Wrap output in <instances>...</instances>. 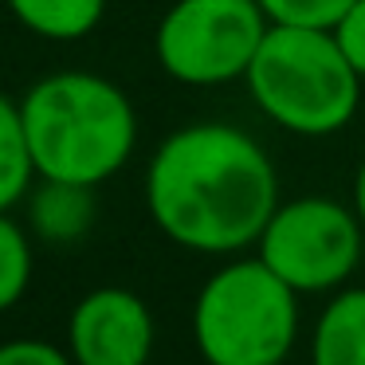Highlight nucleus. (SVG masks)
I'll return each mask as SVG.
<instances>
[{"label":"nucleus","mask_w":365,"mask_h":365,"mask_svg":"<svg viewBox=\"0 0 365 365\" xmlns=\"http://www.w3.org/2000/svg\"><path fill=\"white\" fill-rule=\"evenodd\" d=\"M334 36H338L346 59L354 63V71L365 79V0H357L354 9L334 24Z\"/></svg>","instance_id":"14"},{"label":"nucleus","mask_w":365,"mask_h":365,"mask_svg":"<svg viewBox=\"0 0 365 365\" xmlns=\"http://www.w3.org/2000/svg\"><path fill=\"white\" fill-rule=\"evenodd\" d=\"M12 16L43 40H79L95 32L106 0H9Z\"/></svg>","instance_id":"9"},{"label":"nucleus","mask_w":365,"mask_h":365,"mask_svg":"<svg viewBox=\"0 0 365 365\" xmlns=\"http://www.w3.org/2000/svg\"><path fill=\"white\" fill-rule=\"evenodd\" d=\"M197 346L208 365H279L294 341V287L263 259L216 271L197 299Z\"/></svg>","instance_id":"4"},{"label":"nucleus","mask_w":365,"mask_h":365,"mask_svg":"<svg viewBox=\"0 0 365 365\" xmlns=\"http://www.w3.org/2000/svg\"><path fill=\"white\" fill-rule=\"evenodd\" d=\"M244 83L271 122L307 138L341 130L361 103V75L330 28L271 24Z\"/></svg>","instance_id":"3"},{"label":"nucleus","mask_w":365,"mask_h":365,"mask_svg":"<svg viewBox=\"0 0 365 365\" xmlns=\"http://www.w3.org/2000/svg\"><path fill=\"white\" fill-rule=\"evenodd\" d=\"M28 275H32V252H28V240L9 216L0 212V310H9L12 302L24 294Z\"/></svg>","instance_id":"12"},{"label":"nucleus","mask_w":365,"mask_h":365,"mask_svg":"<svg viewBox=\"0 0 365 365\" xmlns=\"http://www.w3.org/2000/svg\"><path fill=\"white\" fill-rule=\"evenodd\" d=\"M150 346L153 322L138 294L106 287L75 307L71 349L79 365H145Z\"/></svg>","instance_id":"7"},{"label":"nucleus","mask_w":365,"mask_h":365,"mask_svg":"<svg viewBox=\"0 0 365 365\" xmlns=\"http://www.w3.org/2000/svg\"><path fill=\"white\" fill-rule=\"evenodd\" d=\"M271 24H294V28H330L354 9L357 0H259Z\"/></svg>","instance_id":"13"},{"label":"nucleus","mask_w":365,"mask_h":365,"mask_svg":"<svg viewBox=\"0 0 365 365\" xmlns=\"http://www.w3.org/2000/svg\"><path fill=\"white\" fill-rule=\"evenodd\" d=\"M314 365H365V291H346L314 330Z\"/></svg>","instance_id":"8"},{"label":"nucleus","mask_w":365,"mask_h":365,"mask_svg":"<svg viewBox=\"0 0 365 365\" xmlns=\"http://www.w3.org/2000/svg\"><path fill=\"white\" fill-rule=\"evenodd\" d=\"M145 200L169 240L220 255L263 236L279 208V181L244 130L200 122L161 142L145 173Z\"/></svg>","instance_id":"1"},{"label":"nucleus","mask_w":365,"mask_h":365,"mask_svg":"<svg viewBox=\"0 0 365 365\" xmlns=\"http://www.w3.org/2000/svg\"><path fill=\"white\" fill-rule=\"evenodd\" d=\"M91 224V189L83 185L48 181V189L36 197V228L48 240H75Z\"/></svg>","instance_id":"11"},{"label":"nucleus","mask_w":365,"mask_h":365,"mask_svg":"<svg viewBox=\"0 0 365 365\" xmlns=\"http://www.w3.org/2000/svg\"><path fill=\"white\" fill-rule=\"evenodd\" d=\"M349 208L326 197H302L275 208L259 236V259L294 291H326L349 279L361 259V228Z\"/></svg>","instance_id":"6"},{"label":"nucleus","mask_w":365,"mask_h":365,"mask_svg":"<svg viewBox=\"0 0 365 365\" xmlns=\"http://www.w3.org/2000/svg\"><path fill=\"white\" fill-rule=\"evenodd\" d=\"M0 365H67V357L48 341H9L0 346Z\"/></svg>","instance_id":"15"},{"label":"nucleus","mask_w":365,"mask_h":365,"mask_svg":"<svg viewBox=\"0 0 365 365\" xmlns=\"http://www.w3.org/2000/svg\"><path fill=\"white\" fill-rule=\"evenodd\" d=\"M32 173H36V161H32V150H28L20 103L0 95V212L24 197Z\"/></svg>","instance_id":"10"},{"label":"nucleus","mask_w":365,"mask_h":365,"mask_svg":"<svg viewBox=\"0 0 365 365\" xmlns=\"http://www.w3.org/2000/svg\"><path fill=\"white\" fill-rule=\"evenodd\" d=\"M354 200H357V220L365 228V165L357 169V181H354Z\"/></svg>","instance_id":"16"},{"label":"nucleus","mask_w":365,"mask_h":365,"mask_svg":"<svg viewBox=\"0 0 365 365\" xmlns=\"http://www.w3.org/2000/svg\"><path fill=\"white\" fill-rule=\"evenodd\" d=\"M36 173L59 185H91L126 165L138 138L130 98L91 71H59L40 79L20 103Z\"/></svg>","instance_id":"2"},{"label":"nucleus","mask_w":365,"mask_h":365,"mask_svg":"<svg viewBox=\"0 0 365 365\" xmlns=\"http://www.w3.org/2000/svg\"><path fill=\"white\" fill-rule=\"evenodd\" d=\"M267 28L259 0H177L161 16L153 51L177 83L220 87L247 75Z\"/></svg>","instance_id":"5"}]
</instances>
